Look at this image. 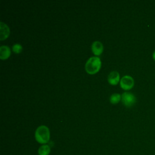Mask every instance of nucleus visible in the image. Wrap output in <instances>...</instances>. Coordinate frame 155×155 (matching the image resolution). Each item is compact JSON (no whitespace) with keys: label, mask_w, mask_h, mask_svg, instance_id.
<instances>
[{"label":"nucleus","mask_w":155,"mask_h":155,"mask_svg":"<svg viewBox=\"0 0 155 155\" xmlns=\"http://www.w3.org/2000/svg\"><path fill=\"white\" fill-rule=\"evenodd\" d=\"M35 136L39 143H47L50 140V130L45 125H41L36 130Z\"/></svg>","instance_id":"f257e3e1"},{"label":"nucleus","mask_w":155,"mask_h":155,"mask_svg":"<svg viewBox=\"0 0 155 155\" xmlns=\"http://www.w3.org/2000/svg\"><path fill=\"white\" fill-rule=\"evenodd\" d=\"M101 66V61L100 58L97 56H92L87 61L85 68L88 73L93 74L99 70Z\"/></svg>","instance_id":"f03ea898"},{"label":"nucleus","mask_w":155,"mask_h":155,"mask_svg":"<svg viewBox=\"0 0 155 155\" xmlns=\"http://www.w3.org/2000/svg\"><path fill=\"white\" fill-rule=\"evenodd\" d=\"M121 100L125 107H131L135 104L136 102V97L133 93L125 91L122 93L121 96Z\"/></svg>","instance_id":"7ed1b4c3"},{"label":"nucleus","mask_w":155,"mask_h":155,"mask_svg":"<svg viewBox=\"0 0 155 155\" xmlns=\"http://www.w3.org/2000/svg\"><path fill=\"white\" fill-rule=\"evenodd\" d=\"M134 84L133 78L128 75L123 76L120 81V85L121 88L125 90H129L131 89L134 86Z\"/></svg>","instance_id":"20e7f679"},{"label":"nucleus","mask_w":155,"mask_h":155,"mask_svg":"<svg viewBox=\"0 0 155 155\" xmlns=\"http://www.w3.org/2000/svg\"><path fill=\"white\" fill-rule=\"evenodd\" d=\"M91 50L93 53L96 55H100L103 51V45L100 41H94L91 45Z\"/></svg>","instance_id":"39448f33"},{"label":"nucleus","mask_w":155,"mask_h":155,"mask_svg":"<svg viewBox=\"0 0 155 155\" xmlns=\"http://www.w3.org/2000/svg\"><path fill=\"white\" fill-rule=\"evenodd\" d=\"M108 81L111 85H116L119 81V74L116 71H113L108 75Z\"/></svg>","instance_id":"423d86ee"},{"label":"nucleus","mask_w":155,"mask_h":155,"mask_svg":"<svg viewBox=\"0 0 155 155\" xmlns=\"http://www.w3.org/2000/svg\"><path fill=\"white\" fill-rule=\"evenodd\" d=\"M11 54L10 48L7 45H2L0 47V58L2 60L7 59Z\"/></svg>","instance_id":"0eeeda50"},{"label":"nucleus","mask_w":155,"mask_h":155,"mask_svg":"<svg viewBox=\"0 0 155 155\" xmlns=\"http://www.w3.org/2000/svg\"><path fill=\"white\" fill-rule=\"evenodd\" d=\"M1 40L5 39L9 35L10 30L8 27L4 22H1Z\"/></svg>","instance_id":"6e6552de"},{"label":"nucleus","mask_w":155,"mask_h":155,"mask_svg":"<svg viewBox=\"0 0 155 155\" xmlns=\"http://www.w3.org/2000/svg\"><path fill=\"white\" fill-rule=\"evenodd\" d=\"M50 147L48 145H43L41 146L38 149L39 155H48L50 153Z\"/></svg>","instance_id":"1a4fd4ad"},{"label":"nucleus","mask_w":155,"mask_h":155,"mask_svg":"<svg viewBox=\"0 0 155 155\" xmlns=\"http://www.w3.org/2000/svg\"><path fill=\"white\" fill-rule=\"evenodd\" d=\"M121 99V96L119 93H113L110 97V101L111 104H117Z\"/></svg>","instance_id":"9d476101"},{"label":"nucleus","mask_w":155,"mask_h":155,"mask_svg":"<svg viewBox=\"0 0 155 155\" xmlns=\"http://www.w3.org/2000/svg\"><path fill=\"white\" fill-rule=\"evenodd\" d=\"M12 50H13V52L18 54V53H19L21 52V51L22 50V47L21 44L17 43V44H15L13 45Z\"/></svg>","instance_id":"9b49d317"},{"label":"nucleus","mask_w":155,"mask_h":155,"mask_svg":"<svg viewBox=\"0 0 155 155\" xmlns=\"http://www.w3.org/2000/svg\"><path fill=\"white\" fill-rule=\"evenodd\" d=\"M152 57H153V59H154V61H155V51L153 53V54H152Z\"/></svg>","instance_id":"f8f14e48"}]
</instances>
